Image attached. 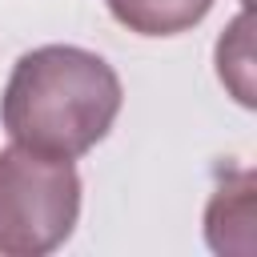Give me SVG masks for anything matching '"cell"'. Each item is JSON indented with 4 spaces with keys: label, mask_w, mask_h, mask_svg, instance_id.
<instances>
[{
    "label": "cell",
    "mask_w": 257,
    "mask_h": 257,
    "mask_svg": "<svg viewBox=\"0 0 257 257\" xmlns=\"http://www.w3.org/2000/svg\"><path fill=\"white\" fill-rule=\"evenodd\" d=\"M120 104V76L100 52L40 44L12 64L0 96V124L12 145L76 161L108 137Z\"/></svg>",
    "instance_id": "obj_1"
},
{
    "label": "cell",
    "mask_w": 257,
    "mask_h": 257,
    "mask_svg": "<svg viewBox=\"0 0 257 257\" xmlns=\"http://www.w3.org/2000/svg\"><path fill=\"white\" fill-rule=\"evenodd\" d=\"M80 217V173L64 157L24 145L0 149V257L60 249Z\"/></svg>",
    "instance_id": "obj_2"
},
{
    "label": "cell",
    "mask_w": 257,
    "mask_h": 257,
    "mask_svg": "<svg viewBox=\"0 0 257 257\" xmlns=\"http://www.w3.org/2000/svg\"><path fill=\"white\" fill-rule=\"evenodd\" d=\"M253 193H257V181L249 169H237L233 177H225L217 185V193L209 197V209H205V241L213 253H237V257L253 253V245H257Z\"/></svg>",
    "instance_id": "obj_3"
},
{
    "label": "cell",
    "mask_w": 257,
    "mask_h": 257,
    "mask_svg": "<svg viewBox=\"0 0 257 257\" xmlns=\"http://www.w3.org/2000/svg\"><path fill=\"white\" fill-rule=\"evenodd\" d=\"M112 20L137 36H177L197 28L213 0H104Z\"/></svg>",
    "instance_id": "obj_4"
},
{
    "label": "cell",
    "mask_w": 257,
    "mask_h": 257,
    "mask_svg": "<svg viewBox=\"0 0 257 257\" xmlns=\"http://www.w3.org/2000/svg\"><path fill=\"white\" fill-rule=\"evenodd\" d=\"M217 76L237 104L245 108L257 104L253 96V12L249 8L237 12L217 40Z\"/></svg>",
    "instance_id": "obj_5"
}]
</instances>
